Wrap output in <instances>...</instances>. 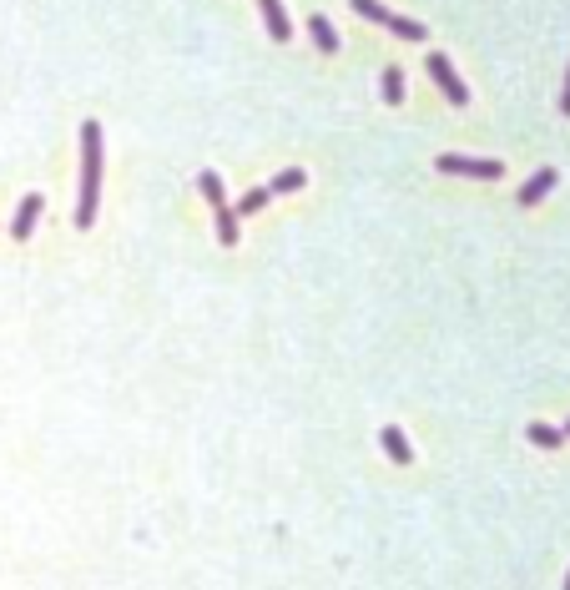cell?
Segmentation results:
<instances>
[{
    "label": "cell",
    "instance_id": "cell-3",
    "mask_svg": "<svg viewBox=\"0 0 570 590\" xmlns=\"http://www.w3.org/2000/svg\"><path fill=\"white\" fill-rule=\"evenodd\" d=\"M430 76L439 81V92H445L449 101H454V107H464V101H470V86H464V81L454 76V66H449V56H439V51H434V56H430Z\"/></svg>",
    "mask_w": 570,
    "mask_h": 590
},
{
    "label": "cell",
    "instance_id": "cell-9",
    "mask_svg": "<svg viewBox=\"0 0 570 590\" xmlns=\"http://www.w3.org/2000/svg\"><path fill=\"white\" fill-rule=\"evenodd\" d=\"M303 182H309V171H303V167H283L273 182H268V192H273V197H283V192H298Z\"/></svg>",
    "mask_w": 570,
    "mask_h": 590
},
{
    "label": "cell",
    "instance_id": "cell-16",
    "mask_svg": "<svg viewBox=\"0 0 570 590\" xmlns=\"http://www.w3.org/2000/svg\"><path fill=\"white\" fill-rule=\"evenodd\" d=\"M560 111L570 116V71H566V96H560Z\"/></svg>",
    "mask_w": 570,
    "mask_h": 590
},
{
    "label": "cell",
    "instance_id": "cell-4",
    "mask_svg": "<svg viewBox=\"0 0 570 590\" xmlns=\"http://www.w3.org/2000/svg\"><path fill=\"white\" fill-rule=\"evenodd\" d=\"M41 207H46V197H41V192L20 197V212H16V222H11V237H16V243H31L36 222H41Z\"/></svg>",
    "mask_w": 570,
    "mask_h": 590
},
{
    "label": "cell",
    "instance_id": "cell-2",
    "mask_svg": "<svg viewBox=\"0 0 570 590\" xmlns=\"http://www.w3.org/2000/svg\"><path fill=\"white\" fill-rule=\"evenodd\" d=\"M434 167L445 171V177H475V182H494V177H505V162H485V156H454L445 152Z\"/></svg>",
    "mask_w": 570,
    "mask_h": 590
},
{
    "label": "cell",
    "instance_id": "cell-10",
    "mask_svg": "<svg viewBox=\"0 0 570 590\" xmlns=\"http://www.w3.org/2000/svg\"><path fill=\"white\" fill-rule=\"evenodd\" d=\"M309 31H313V46H318V51H328V56L339 51V31L328 26V16H313V20H309Z\"/></svg>",
    "mask_w": 570,
    "mask_h": 590
},
{
    "label": "cell",
    "instance_id": "cell-14",
    "mask_svg": "<svg viewBox=\"0 0 570 590\" xmlns=\"http://www.w3.org/2000/svg\"><path fill=\"white\" fill-rule=\"evenodd\" d=\"M268 203H273V192H268V187H253L243 203H237V212H243V218H253V212H262Z\"/></svg>",
    "mask_w": 570,
    "mask_h": 590
},
{
    "label": "cell",
    "instance_id": "cell-7",
    "mask_svg": "<svg viewBox=\"0 0 570 590\" xmlns=\"http://www.w3.org/2000/svg\"><path fill=\"white\" fill-rule=\"evenodd\" d=\"M555 182H560V177H555V167L535 171V177H530V182L520 187V197H515V203H520V207H535V203H540V197H545V192H550Z\"/></svg>",
    "mask_w": 570,
    "mask_h": 590
},
{
    "label": "cell",
    "instance_id": "cell-13",
    "mask_svg": "<svg viewBox=\"0 0 570 590\" xmlns=\"http://www.w3.org/2000/svg\"><path fill=\"white\" fill-rule=\"evenodd\" d=\"M384 101H389V107H399V101H404V71H399V66H389V71H384Z\"/></svg>",
    "mask_w": 570,
    "mask_h": 590
},
{
    "label": "cell",
    "instance_id": "cell-11",
    "mask_svg": "<svg viewBox=\"0 0 570 590\" xmlns=\"http://www.w3.org/2000/svg\"><path fill=\"white\" fill-rule=\"evenodd\" d=\"M384 26H389L394 36H404V41H424V36H430L424 26H419V20H409V16H394V11H389V20H384Z\"/></svg>",
    "mask_w": 570,
    "mask_h": 590
},
{
    "label": "cell",
    "instance_id": "cell-1",
    "mask_svg": "<svg viewBox=\"0 0 570 590\" xmlns=\"http://www.w3.org/2000/svg\"><path fill=\"white\" fill-rule=\"evenodd\" d=\"M101 207V122H81V197H76V227L86 233Z\"/></svg>",
    "mask_w": 570,
    "mask_h": 590
},
{
    "label": "cell",
    "instance_id": "cell-6",
    "mask_svg": "<svg viewBox=\"0 0 570 590\" xmlns=\"http://www.w3.org/2000/svg\"><path fill=\"white\" fill-rule=\"evenodd\" d=\"M379 439H384V454H389V459H394L399 469L414 465V450H409V439H404L399 424H384V435H379Z\"/></svg>",
    "mask_w": 570,
    "mask_h": 590
},
{
    "label": "cell",
    "instance_id": "cell-15",
    "mask_svg": "<svg viewBox=\"0 0 570 590\" xmlns=\"http://www.w3.org/2000/svg\"><path fill=\"white\" fill-rule=\"evenodd\" d=\"M349 5H354V11H358L364 20H373V26H384V20H389L384 0H349Z\"/></svg>",
    "mask_w": 570,
    "mask_h": 590
},
{
    "label": "cell",
    "instance_id": "cell-18",
    "mask_svg": "<svg viewBox=\"0 0 570 590\" xmlns=\"http://www.w3.org/2000/svg\"><path fill=\"white\" fill-rule=\"evenodd\" d=\"M566 435H570V424H566Z\"/></svg>",
    "mask_w": 570,
    "mask_h": 590
},
{
    "label": "cell",
    "instance_id": "cell-5",
    "mask_svg": "<svg viewBox=\"0 0 570 590\" xmlns=\"http://www.w3.org/2000/svg\"><path fill=\"white\" fill-rule=\"evenodd\" d=\"M258 5H262L268 36H273V41H293V20H288V11H283V0H258Z\"/></svg>",
    "mask_w": 570,
    "mask_h": 590
},
{
    "label": "cell",
    "instance_id": "cell-17",
    "mask_svg": "<svg viewBox=\"0 0 570 590\" xmlns=\"http://www.w3.org/2000/svg\"><path fill=\"white\" fill-rule=\"evenodd\" d=\"M566 590H570V575H566Z\"/></svg>",
    "mask_w": 570,
    "mask_h": 590
},
{
    "label": "cell",
    "instance_id": "cell-12",
    "mask_svg": "<svg viewBox=\"0 0 570 590\" xmlns=\"http://www.w3.org/2000/svg\"><path fill=\"white\" fill-rule=\"evenodd\" d=\"M566 439V429H555V424H530V444H540V450H555Z\"/></svg>",
    "mask_w": 570,
    "mask_h": 590
},
{
    "label": "cell",
    "instance_id": "cell-8",
    "mask_svg": "<svg viewBox=\"0 0 570 590\" xmlns=\"http://www.w3.org/2000/svg\"><path fill=\"white\" fill-rule=\"evenodd\" d=\"M213 222H217V243H222V248H237V237L243 233H237V212H232L228 203L213 207Z\"/></svg>",
    "mask_w": 570,
    "mask_h": 590
}]
</instances>
